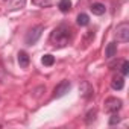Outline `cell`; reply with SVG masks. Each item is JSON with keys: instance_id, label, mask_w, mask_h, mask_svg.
<instances>
[{"instance_id": "9a60e30c", "label": "cell", "mask_w": 129, "mask_h": 129, "mask_svg": "<svg viewBox=\"0 0 129 129\" xmlns=\"http://www.w3.org/2000/svg\"><path fill=\"white\" fill-rule=\"evenodd\" d=\"M24 3H26V0H15V2L9 6V9H20V8L24 6Z\"/></svg>"}, {"instance_id": "7c38bea8", "label": "cell", "mask_w": 129, "mask_h": 129, "mask_svg": "<svg viewBox=\"0 0 129 129\" xmlns=\"http://www.w3.org/2000/svg\"><path fill=\"white\" fill-rule=\"evenodd\" d=\"M41 62H43L44 67H52L53 64H55V56L53 55H44L41 58Z\"/></svg>"}, {"instance_id": "4fadbf2b", "label": "cell", "mask_w": 129, "mask_h": 129, "mask_svg": "<svg viewBox=\"0 0 129 129\" xmlns=\"http://www.w3.org/2000/svg\"><path fill=\"white\" fill-rule=\"evenodd\" d=\"M76 20H78V24H79V26H87V24L90 23V17H88L87 14H79Z\"/></svg>"}, {"instance_id": "3957f363", "label": "cell", "mask_w": 129, "mask_h": 129, "mask_svg": "<svg viewBox=\"0 0 129 129\" xmlns=\"http://www.w3.org/2000/svg\"><path fill=\"white\" fill-rule=\"evenodd\" d=\"M115 37L118 41L121 43H127L129 41V24L124 21V23H120L117 27H115Z\"/></svg>"}, {"instance_id": "8992f818", "label": "cell", "mask_w": 129, "mask_h": 129, "mask_svg": "<svg viewBox=\"0 0 129 129\" xmlns=\"http://www.w3.org/2000/svg\"><path fill=\"white\" fill-rule=\"evenodd\" d=\"M29 62H30L29 55H27L24 50L18 52V64H20V67H21V69H27V67H29Z\"/></svg>"}, {"instance_id": "5b68a950", "label": "cell", "mask_w": 129, "mask_h": 129, "mask_svg": "<svg viewBox=\"0 0 129 129\" xmlns=\"http://www.w3.org/2000/svg\"><path fill=\"white\" fill-rule=\"evenodd\" d=\"M70 88H72V82H70V81H61V82L55 87V91H53L55 94H53V96L59 99V97H62V96H66V94L70 91Z\"/></svg>"}, {"instance_id": "2e32d148", "label": "cell", "mask_w": 129, "mask_h": 129, "mask_svg": "<svg viewBox=\"0 0 129 129\" xmlns=\"http://www.w3.org/2000/svg\"><path fill=\"white\" fill-rule=\"evenodd\" d=\"M120 72H121L123 76H127V75H129V62H127V61H123V62H121V69H120Z\"/></svg>"}, {"instance_id": "6da1fadb", "label": "cell", "mask_w": 129, "mask_h": 129, "mask_svg": "<svg viewBox=\"0 0 129 129\" xmlns=\"http://www.w3.org/2000/svg\"><path fill=\"white\" fill-rule=\"evenodd\" d=\"M72 40H73V30H72V27H70L69 24H66V23L56 26V27L52 30L50 37H49V43H50L53 47H56V49H61V47L69 46V44L72 43Z\"/></svg>"}, {"instance_id": "277c9868", "label": "cell", "mask_w": 129, "mask_h": 129, "mask_svg": "<svg viewBox=\"0 0 129 129\" xmlns=\"http://www.w3.org/2000/svg\"><path fill=\"white\" fill-rule=\"evenodd\" d=\"M121 108V100L117 97H109L105 100V111L112 114V112H118Z\"/></svg>"}, {"instance_id": "ac0fdd59", "label": "cell", "mask_w": 129, "mask_h": 129, "mask_svg": "<svg viewBox=\"0 0 129 129\" xmlns=\"http://www.w3.org/2000/svg\"><path fill=\"white\" fill-rule=\"evenodd\" d=\"M94 118H96V109H91V111L87 114L85 121H87V123H91V120H94Z\"/></svg>"}, {"instance_id": "ba28073f", "label": "cell", "mask_w": 129, "mask_h": 129, "mask_svg": "<svg viewBox=\"0 0 129 129\" xmlns=\"http://www.w3.org/2000/svg\"><path fill=\"white\" fill-rule=\"evenodd\" d=\"M90 9H91V12H93L94 15H103V14H105V11H106L105 5H103V3H99V2L93 3Z\"/></svg>"}, {"instance_id": "9c48e42d", "label": "cell", "mask_w": 129, "mask_h": 129, "mask_svg": "<svg viewBox=\"0 0 129 129\" xmlns=\"http://www.w3.org/2000/svg\"><path fill=\"white\" fill-rule=\"evenodd\" d=\"M115 53H117V44L115 43H109L106 46V49H105V56L111 59V58L115 56Z\"/></svg>"}, {"instance_id": "7a4b0ae2", "label": "cell", "mask_w": 129, "mask_h": 129, "mask_svg": "<svg viewBox=\"0 0 129 129\" xmlns=\"http://www.w3.org/2000/svg\"><path fill=\"white\" fill-rule=\"evenodd\" d=\"M43 30H44V26H41V24L32 27V29L26 34V37H24V43H26V46H32V44H35V43L40 40Z\"/></svg>"}, {"instance_id": "d6986e66", "label": "cell", "mask_w": 129, "mask_h": 129, "mask_svg": "<svg viewBox=\"0 0 129 129\" xmlns=\"http://www.w3.org/2000/svg\"><path fill=\"white\" fill-rule=\"evenodd\" d=\"M3 2H6V0H3Z\"/></svg>"}, {"instance_id": "30bf717a", "label": "cell", "mask_w": 129, "mask_h": 129, "mask_svg": "<svg viewBox=\"0 0 129 129\" xmlns=\"http://www.w3.org/2000/svg\"><path fill=\"white\" fill-rule=\"evenodd\" d=\"M58 8H59V11L61 12H69L70 9H72V2L70 0H59V3H58Z\"/></svg>"}, {"instance_id": "8fae6325", "label": "cell", "mask_w": 129, "mask_h": 129, "mask_svg": "<svg viewBox=\"0 0 129 129\" xmlns=\"http://www.w3.org/2000/svg\"><path fill=\"white\" fill-rule=\"evenodd\" d=\"M81 94H82L85 99L91 97V94H93V88L88 85V82H84V84L81 85Z\"/></svg>"}, {"instance_id": "e0dca14e", "label": "cell", "mask_w": 129, "mask_h": 129, "mask_svg": "<svg viewBox=\"0 0 129 129\" xmlns=\"http://www.w3.org/2000/svg\"><path fill=\"white\" fill-rule=\"evenodd\" d=\"M120 120H121V117H120L117 112H112V114H111V118H109V124H111V126H112V124H117Z\"/></svg>"}, {"instance_id": "5bb4252c", "label": "cell", "mask_w": 129, "mask_h": 129, "mask_svg": "<svg viewBox=\"0 0 129 129\" xmlns=\"http://www.w3.org/2000/svg\"><path fill=\"white\" fill-rule=\"evenodd\" d=\"M32 3H34L35 6L44 8V6H50V5H52V0H32Z\"/></svg>"}, {"instance_id": "52a82bcc", "label": "cell", "mask_w": 129, "mask_h": 129, "mask_svg": "<svg viewBox=\"0 0 129 129\" xmlns=\"http://www.w3.org/2000/svg\"><path fill=\"white\" fill-rule=\"evenodd\" d=\"M123 87H124V79H123V76H115V78L112 79V82H111V88L115 90V91H120V90H123Z\"/></svg>"}]
</instances>
